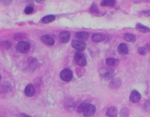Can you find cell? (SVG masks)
Returning a JSON list of instances; mask_svg holds the SVG:
<instances>
[{
  "mask_svg": "<svg viewBox=\"0 0 150 117\" xmlns=\"http://www.w3.org/2000/svg\"><path fill=\"white\" fill-rule=\"evenodd\" d=\"M30 49V44L26 41H20L16 44V51L21 54H26L29 52Z\"/></svg>",
  "mask_w": 150,
  "mask_h": 117,
  "instance_id": "1",
  "label": "cell"
},
{
  "mask_svg": "<svg viewBox=\"0 0 150 117\" xmlns=\"http://www.w3.org/2000/svg\"><path fill=\"white\" fill-rule=\"evenodd\" d=\"M100 74L103 79L109 80L113 78L114 72L112 69L103 68L100 70Z\"/></svg>",
  "mask_w": 150,
  "mask_h": 117,
  "instance_id": "2",
  "label": "cell"
},
{
  "mask_svg": "<svg viewBox=\"0 0 150 117\" xmlns=\"http://www.w3.org/2000/svg\"><path fill=\"white\" fill-rule=\"evenodd\" d=\"M60 77L63 81L69 82L73 78V73L70 69H64L60 73Z\"/></svg>",
  "mask_w": 150,
  "mask_h": 117,
  "instance_id": "3",
  "label": "cell"
},
{
  "mask_svg": "<svg viewBox=\"0 0 150 117\" xmlns=\"http://www.w3.org/2000/svg\"><path fill=\"white\" fill-rule=\"evenodd\" d=\"M76 63L80 66H84L87 64V59L85 56L81 52H77L75 55Z\"/></svg>",
  "mask_w": 150,
  "mask_h": 117,
  "instance_id": "4",
  "label": "cell"
},
{
  "mask_svg": "<svg viewBox=\"0 0 150 117\" xmlns=\"http://www.w3.org/2000/svg\"><path fill=\"white\" fill-rule=\"evenodd\" d=\"M71 45L73 48L79 51H83L87 47V44L84 42L78 40H73Z\"/></svg>",
  "mask_w": 150,
  "mask_h": 117,
  "instance_id": "5",
  "label": "cell"
},
{
  "mask_svg": "<svg viewBox=\"0 0 150 117\" xmlns=\"http://www.w3.org/2000/svg\"><path fill=\"white\" fill-rule=\"evenodd\" d=\"M38 62L37 59L34 57H30L27 61V68L29 71L33 72L38 67Z\"/></svg>",
  "mask_w": 150,
  "mask_h": 117,
  "instance_id": "6",
  "label": "cell"
},
{
  "mask_svg": "<svg viewBox=\"0 0 150 117\" xmlns=\"http://www.w3.org/2000/svg\"><path fill=\"white\" fill-rule=\"evenodd\" d=\"M96 108L95 106L89 104L83 112L84 117H92L94 115L96 112Z\"/></svg>",
  "mask_w": 150,
  "mask_h": 117,
  "instance_id": "7",
  "label": "cell"
},
{
  "mask_svg": "<svg viewBox=\"0 0 150 117\" xmlns=\"http://www.w3.org/2000/svg\"><path fill=\"white\" fill-rule=\"evenodd\" d=\"M70 37V33L69 32L64 31L61 32L59 34V39L62 43L66 44L69 41Z\"/></svg>",
  "mask_w": 150,
  "mask_h": 117,
  "instance_id": "8",
  "label": "cell"
},
{
  "mask_svg": "<svg viewBox=\"0 0 150 117\" xmlns=\"http://www.w3.org/2000/svg\"><path fill=\"white\" fill-rule=\"evenodd\" d=\"M41 41L42 43L46 45L52 46L55 44V40L53 37L49 35H44L41 37Z\"/></svg>",
  "mask_w": 150,
  "mask_h": 117,
  "instance_id": "9",
  "label": "cell"
},
{
  "mask_svg": "<svg viewBox=\"0 0 150 117\" xmlns=\"http://www.w3.org/2000/svg\"><path fill=\"white\" fill-rule=\"evenodd\" d=\"M89 37V33L87 32L82 31L77 33L75 34V37L79 41L84 42L87 41Z\"/></svg>",
  "mask_w": 150,
  "mask_h": 117,
  "instance_id": "10",
  "label": "cell"
},
{
  "mask_svg": "<svg viewBox=\"0 0 150 117\" xmlns=\"http://www.w3.org/2000/svg\"><path fill=\"white\" fill-rule=\"evenodd\" d=\"M141 95L138 91L133 90L131 93L130 96V100L133 103H137L140 100Z\"/></svg>",
  "mask_w": 150,
  "mask_h": 117,
  "instance_id": "11",
  "label": "cell"
},
{
  "mask_svg": "<svg viewBox=\"0 0 150 117\" xmlns=\"http://www.w3.org/2000/svg\"><path fill=\"white\" fill-rule=\"evenodd\" d=\"M35 93V89L32 84L27 85L25 89L24 93L27 97H32L34 95Z\"/></svg>",
  "mask_w": 150,
  "mask_h": 117,
  "instance_id": "12",
  "label": "cell"
},
{
  "mask_svg": "<svg viewBox=\"0 0 150 117\" xmlns=\"http://www.w3.org/2000/svg\"><path fill=\"white\" fill-rule=\"evenodd\" d=\"M106 114L108 117H117L118 114V109L116 107H110L107 109Z\"/></svg>",
  "mask_w": 150,
  "mask_h": 117,
  "instance_id": "13",
  "label": "cell"
},
{
  "mask_svg": "<svg viewBox=\"0 0 150 117\" xmlns=\"http://www.w3.org/2000/svg\"><path fill=\"white\" fill-rule=\"evenodd\" d=\"M106 36L102 33H95L92 36V40L96 43L102 42L105 39Z\"/></svg>",
  "mask_w": 150,
  "mask_h": 117,
  "instance_id": "14",
  "label": "cell"
},
{
  "mask_svg": "<svg viewBox=\"0 0 150 117\" xmlns=\"http://www.w3.org/2000/svg\"><path fill=\"white\" fill-rule=\"evenodd\" d=\"M122 83V80L119 78H116L113 79L110 82V86L113 89H118L120 87Z\"/></svg>",
  "mask_w": 150,
  "mask_h": 117,
  "instance_id": "15",
  "label": "cell"
},
{
  "mask_svg": "<svg viewBox=\"0 0 150 117\" xmlns=\"http://www.w3.org/2000/svg\"><path fill=\"white\" fill-rule=\"evenodd\" d=\"M118 51L121 55H127L128 52V48L127 45L124 43H121L118 47Z\"/></svg>",
  "mask_w": 150,
  "mask_h": 117,
  "instance_id": "16",
  "label": "cell"
},
{
  "mask_svg": "<svg viewBox=\"0 0 150 117\" xmlns=\"http://www.w3.org/2000/svg\"><path fill=\"white\" fill-rule=\"evenodd\" d=\"M136 28L137 30L140 32L143 33H150V28L141 24L140 23H137L136 25Z\"/></svg>",
  "mask_w": 150,
  "mask_h": 117,
  "instance_id": "17",
  "label": "cell"
},
{
  "mask_svg": "<svg viewBox=\"0 0 150 117\" xmlns=\"http://www.w3.org/2000/svg\"><path fill=\"white\" fill-rule=\"evenodd\" d=\"M106 63L109 66H116L119 63V60L114 58H108L106 60Z\"/></svg>",
  "mask_w": 150,
  "mask_h": 117,
  "instance_id": "18",
  "label": "cell"
},
{
  "mask_svg": "<svg viewBox=\"0 0 150 117\" xmlns=\"http://www.w3.org/2000/svg\"><path fill=\"white\" fill-rule=\"evenodd\" d=\"M89 105V102L88 101H85L79 105L77 107V111L79 113H83L87 108Z\"/></svg>",
  "mask_w": 150,
  "mask_h": 117,
  "instance_id": "19",
  "label": "cell"
},
{
  "mask_svg": "<svg viewBox=\"0 0 150 117\" xmlns=\"http://www.w3.org/2000/svg\"><path fill=\"white\" fill-rule=\"evenodd\" d=\"M124 39L128 42H135L136 38L133 34L130 33H126L123 35Z\"/></svg>",
  "mask_w": 150,
  "mask_h": 117,
  "instance_id": "20",
  "label": "cell"
},
{
  "mask_svg": "<svg viewBox=\"0 0 150 117\" xmlns=\"http://www.w3.org/2000/svg\"><path fill=\"white\" fill-rule=\"evenodd\" d=\"M116 4V1L114 0H104L101 1L100 5L101 6H114Z\"/></svg>",
  "mask_w": 150,
  "mask_h": 117,
  "instance_id": "21",
  "label": "cell"
},
{
  "mask_svg": "<svg viewBox=\"0 0 150 117\" xmlns=\"http://www.w3.org/2000/svg\"><path fill=\"white\" fill-rule=\"evenodd\" d=\"M56 19V17L54 15H48L45 16L42 19V22L45 24L50 23L54 21Z\"/></svg>",
  "mask_w": 150,
  "mask_h": 117,
  "instance_id": "22",
  "label": "cell"
},
{
  "mask_svg": "<svg viewBox=\"0 0 150 117\" xmlns=\"http://www.w3.org/2000/svg\"><path fill=\"white\" fill-rule=\"evenodd\" d=\"M130 111L126 107H124L121 110L120 115L121 117H127L129 115Z\"/></svg>",
  "mask_w": 150,
  "mask_h": 117,
  "instance_id": "23",
  "label": "cell"
},
{
  "mask_svg": "<svg viewBox=\"0 0 150 117\" xmlns=\"http://www.w3.org/2000/svg\"><path fill=\"white\" fill-rule=\"evenodd\" d=\"M25 34L24 33H18L15 34L14 36L15 38L17 41H22L26 38Z\"/></svg>",
  "mask_w": 150,
  "mask_h": 117,
  "instance_id": "24",
  "label": "cell"
},
{
  "mask_svg": "<svg viewBox=\"0 0 150 117\" xmlns=\"http://www.w3.org/2000/svg\"><path fill=\"white\" fill-rule=\"evenodd\" d=\"M90 11L93 12L94 13H100V11H99L97 5H96L95 2H94L91 5V8H90Z\"/></svg>",
  "mask_w": 150,
  "mask_h": 117,
  "instance_id": "25",
  "label": "cell"
},
{
  "mask_svg": "<svg viewBox=\"0 0 150 117\" xmlns=\"http://www.w3.org/2000/svg\"><path fill=\"white\" fill-rule=\"evenodd\" d=\"M144 109L146 112L150 114V99L147 100L144 103Z\"/></svg>",
  "mask_w": 150,
  "mask_h": 117,
  "instance_id": "26",
  "label": "cell"
},
{
  "mask_svg": "<svg viewBox=\"0 0 150 117\" xmlns=\"http://www.w3.org/2000/svg\"><path fill=\"white\" fill-rule=\"evenodd\" d=\"M1 45H2V46H3V48H5L6 49L8 50L11 48L12 44L9 41H5L1 43Z\"/></svg>",
  "mask_w": 150,
  "mask_h": 117,
  "instance_id": "27",
  "label": "cell"
},
{
  "mask_svg": "<svg viewBox=\"0 0 150 117\" xmlns=\"http://www.w3.org/2000/svg\"><path fill=\"white\" fill-rule=\"evenodd\" d=\"M33 8L32 7L28 6L25 9L24 12L26 14L28 15L31 14L33 12Z\"/></svg>",
  "mask_w": 150,
  "mask_h": 117,
  "instance_id": "28",
  "label": "cell"
},
{
  "mask_svg": "<svg viewBox=\"0 0 150 117\" xmlns=\"http://www.w3.org/2000/svg\"><path fill=\"white\" fill-rule=\"evenodd\" d=\"M138 53L141 55H144L146 53V50L144 47H140L138 49Z\"/></svg>",
  "mask_w": 150,
  "mask_h": 117,
  "instance_id": "29",
  "label": "cell"
},
{
  "mask_svg": "<svg viewBox=\"0 0 150 117\" xmlns=\"http://www.w3.org/2000/svg\"><path fill=\"white\" fill-rule=\"evenodd\" d=\"M143 14L146 17H150V10L144 11L143 12Z\"/></svg>",
  "mask_w": 150,
  "mask_h": 117,
  "instance_id": "30",
  "label": "cell"
},
{
  "mask_svg": "<svg viewBox=\"0 0 150 117\" xmlns=\"http://www.w3.org/2000/svg\"><path fill=\"white\" fill-rule=\"evenodd\" d=\"M20 117H32V116L25 113H21L20 114Z\"/></svg>",
  "mask_w": 150,
  "mask_h": 117,
  "instance_id": "31",
  "label": "cell"
},
{
  "mask_svg": "<svg viewBox=\"0 0 150 117\" xmlns=\"http://www.w3.org/2000/svg\"><path fill=\"white\" fill-rule=\"evenodd\" d=\"M146 47L147 49L150 51V41L148 42V43H147V44H146Z\"/></svg>",
  "mask_w": 150,
  "mask_h": 117,
  "instance_id": "32",
  "label": "cell"
}]
</instances>
